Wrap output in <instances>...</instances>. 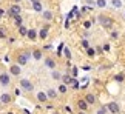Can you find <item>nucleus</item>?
<instances>
[{"mask_svg": "<svg viewBox=\"0 0 125 114\" xmlns=\"http://www.w3.org/2000/svg\"><path fill=\"white\" fill-rule=\"evenodd\" d=\"M104 51H110V45H108V43L104 45Z\"/></svg>", "mask_w": 125, "mask_h": 114, "instance_id": "f704fd0d", "label": "nucleus"}, {"mask_svg": "<svg viewBox=\"0 0 125 114\" xmlns=\"http://www.w3.org/2000/svg\"><path fill=\"white\" fill-rule=\"evenodd\" d=\"M36 97H37V100H39L40 103H46L48 102V96H46L45 91H39V93L36 94Z\"/></svg>", "mask_w": 125, "mask_h": 114, "instance_id": "6e6552de", "label": "nucleus"}, {"mask_svg": "<svg viewBox=\"0 0 125 114\" xmlns=\"http://www.w3.org/2000/svg\"><path fill=\"white\" fill-rule=\"evenodd\" d=\"M20 11H22L20 5H19V3H14L12 6L9 8V11H8V16H11V17H14V16H19V14H20Z\"/></svg>", "mask_w": 125, "mask_h": 114, "instance_id": "20e7f679", "label": "nucleus"}, {"mask_svg": "<svg viewBox=\"0 0 125 114\" xmlns=\"http://www.w3.org/2000/svg\"><path fill=\"white\" fill-rule=\"evenodd\" d=\"M0 108H2V103H0Z\"/></svg>", "mask_w": 125, "mask_h": 114, "instance_id": "a18cd8bd", "label": "nucleus"}, {"mask_svg": "<svg viewBox=\"0 0 125 114\" xmlns=\"http://www.w3.org/2000/svg\"><path fill=\"white\" fill-rule=\"evenodd\" d=\"M124 17H125V14H124Z\"/></svg>", "mask_w": 125, "mask_h": 114, "instance_id": "49530a36", "label": "nucleus"}, {"mask_svg": "<svg viewBox=\"0 0 125 114\" xmlns=\"http://www.w3.org/2000/svg\"><path fill=\"white\" fill-rule=\"evenodd\" d=\"M111 5H113V8L121 9L122 8V0H111Z\"/></svg>", "mask_w": 125, "mask_h": 114, "instance_id": "412c9836", "label": "nucleus"}, {"mask_svg": "<svg viewBox=\"0 0 125 114\" xmlns=\"http://www.w3.org/2000/svg\"><path fill=\"white\" fill-rule=\"evenodd\" d=\"M99 22H100V25H102L104 28H111V25H113V20L110 17H105V16H100Z\"/></svg>", "mask_w": 125, "mask_h": 114, "instance_id": "0eeeda50", "label": "nucleus"}, {"mask_svg": "<svg viewBox=\"0 0 125 114\" xmlns=\"http://www.w3.org/2000/svg\"><path fill=\"white\" fill-rule=\"evenodd\" d=\"M63 54H65V57L68 60H71V51L68 49V48H63Z\"/></svg>", "mask_w": 125, "mask_h": 114, "instance_id": "a878e982", "label": "nucleus"}, {"mask_svg": "<svg viewBox=\"0 0 125 114\" xmlns=\"http://www.w3.org/2000/svg\"><path fill=\"white\" fill-rule=\"evenodd\" d=\"M73 86H74V88H79V86H80V85H79V82H77L76 79H74V82H73Z\"/></svg>", "mask_w": 125, "mask_h": 114, "instance_id": "473e14b6", "label": "nucleus"}, {"mask_svg": "<svg viewBox=\"0 0 125 114\" xmlns=\"http://www.w3.org/2000/svg\"><path fill=\"white\" fill-rule=\"evenodd\" d=\"M31 57H34V60H40L42 57H43V53H42V49H32V53H31Z\"/></svg>", "mask_w": 125, "mask_h": 114, "instance_id": "9b49d317", "label": "nucleus"}, {"mask_svg": "<svg viewBox=\"0 0 125 114\" xmlns=\"http://www.w3.org/2000/svg\"><path fill=\"white\" fill-rule=\"evenodd\" d=\"M51 76H52V79H54V80H60V79H62V74L59 73V71H54V69H52Z\"/></svg>", "mask_w": 125, "mask_h": 114, "instance_id": "b1692460", "label": "nucleus"}, {"mask_svg": "<svg viewBox=\"0 0 125 114\" xmlns=\"http://www.w3.org/2000/svg\"><path fill=\"white\" fill-rule=\"evenodd\" d=\"M6 114H14V113H11V111H9V113H6Z\"/></svg>", "mask_w": 125, "mask_h": 114, "instance_id": "37998d69", "label": "nucleus"}, {"mask_svg": "<svg viewBox=\"0 0 125 114\" xmlns=\"http://www.w3.org/2000/svg\"><path fill=\"white\" fill-rule=\"evenodd\" d=\"M46 96H48V99L54 100V99H57V91H56L54 88H51V89H48V91H46Z\"/></svg>", "mask_w": 125, "mask_h": 114, "instance_id": "dca6fc26", "label": "nucleus"}, {"mask_svg": "<svg viewBox=\"0 0 125 114\" xmlns=\"http://www.w3.org/2000/svg\"><path fill=\"white\" fill-rule=\"evenodd\" d=\"M20 88H22V89H25V91H28V93H31L32 89H34V85H32L31 80H28V79H22V80H20Z\"/></svg>", "mask_w": 125, "mask_h": 114, "instance_id": "f03ea898", "label": "nucleus"}, {"mask_svg": "<svg viewBox=\"0 0 125 114\" xmlns=\"http://www.w3.org/2000/svg\"><path fill=\"white\" fill-rule=\"evenodd\" d=\"M37 37H40V39H43V40H45L46 37H48V26L42 28L40 31H37Z\"/></svg>", "mask_w": 125, "mask_h": 114, "instance_id": "ddd939ff", "label": "nucleus"}, {"mask_svg": "<svg viewBox=\"0 0 125 114\" xmlns=\"http://www.w3.org/2000/svg\"><path fill=\"white\" fill-rule=\"evenodd\" d=\"M22 2V0H14V3H20Z\"/></svg>", "mask_w": 125, "mask_h": 114, "instance_id": "a19ab883", "label": "nucleus"}, {"mask_svg": "<svg viewBox=\"0 0 125 114\" xmlns=\"http://www.w3.org/2000/svg\"><path fill=\"white\" fill-rule=\"evenodd\" d=\"M42 16H43V19H45V20H52V12L51 11H42Z\"/></svg>", "mask_w": 125, "mask_h": 114, "instance_id": "a211bd4d", "label": "nucleus"}, {"mask_svg": "<svg viewBox=\"0 0 125 114\" xmlns=\"http://www.w3.org/2000/svg\"><path fill=\"white\" fill-rule=\"evenodd\" d=\"M26 31H28V29H26V28L23 26V25H22V26H19V34H20V36L26 37Z\"/></svg>", "mask_w": 125, "mask_h": 114, "instance_id": "393cba45", "label": "nucleus"}, {"mask_svg": "<svg viewBox=\"0 0 125 114\" xmlns=\"http://www.w3.org/2000/svg\"><path fill=\"white\" fill-rule=\"evenodd\" d=\"M96 6L97 8H107V0H96Z\"/></svg>", "mask_w": 125, "mask_h": 114, "instance_id": "4be33fe9", "label": "nucleus"}, {"mask_svg": "<svg viewBox=\"0 0 125 114\" xmlns=\"http://www.w3.org/2000/svg\"><path fill=\"white\" fill-rule=\"evenodd\" d=\"M91 23H93V22H88V20H86V22H83V26H85V29H88V28L91 26Z\"/></svg>", "mask_w": 125, "mask_h": 114, "instance_id": "7c9ffc66", "label": "nucleus"}, {"mask_svg": "<svg viewBox=\"0 0 125 114\" xmlns=\"http://www.w3.org/2000/svg\"><path fill=\"white\" fill-rule=\"evenodd\" d=\"M71 73H73V76L76 77V76H77V73H79V71H77V68H71Z\"/></svg>", "mask_w": 125, "mask_h": 114, "instance_id": "2f4dec72", "label": "nucleus"}, {"mask_svg": "<svg viewBox=\"0 0 125 114\" xmlns=\"http://www.w3.org/2000/svg\"><path fill=\"white\" fill-rule=\"evenodd\" d=\"M77 108L80 111H86V110H88V103L85 102V99H80V100L77 102Z\"/></svg>", "mask_w": 125, "mask_h": 114, "instance_id": "f8f14e48", "label": "nucleus"}, {"mask_svg": "<svg viewBox=\"0 0 125 114\" xmlns=\"http://www.w3.org/2000/svg\"><path fill=\"white\" fill-rule=\"evenodd\" d=\"M111 37H113V39H117V37H119V34H117V31H113V34H111Z\"/></svg>", "mask_w": 125, "mask_h": 114, "instance_id": "72a5a7b5", "label": "nucleus"}, {"mask_svg": "<svg viewBox=\"0 0 125 114\" xmlns=\"http://www.w3.org/2000/svg\"><path fill=\"white\" fill-rule=\"evenodd\" d=\"M96 114H107V106H105V105H104V106H100Z\"/></svg>", "mask_w": 125, "mask_h": 114, "instance_id": "bb28decb", "label": "nucleus"}, {"mask_svg": "<svg viewBox=\"0 0 125 114\" xmlns=\"http://www.w3.org/2000/svg\"><path fill=\"white\" fill-rule=\"evenodd\" d=\"M82 46H83L85 49H88V48H90V43H88V40H82Z\"/></svg>", "mask_w": 125, "mask_h": 114, "instance_id": "c756f323", "label": "nucleus"}, {"mask_svg": "<svg viewBox=\"0 0 125 114\" xmlns=\"http://www.w3.org/2000/svg\"><path fill=\"white\" fill-rule=\"evenodd\" d=\"M6 37H8V31H6V28L0 26V39H6Z\"/></svg>", "mask_w": 125, "mask_h": 114, "instance_id": "5701e85b", "label": "nucleus"}, {"mask_svg": "<svg viewBox=\"0 0 125 114\" xmlns=\"http://www.w3.org/2000/svg\"><path fill=\"white\" fill-rule=\"evenodd\" d=\"M86 3H94V0H86Z\"/></svg>", "mask_w": 125, "mask_h": 114, "instance_id": "58836bf2", "label": "nucleus"}, {"mask_svg": "<svg viewBox=\"0 0 125 114\" xmlns=\"http://www.w3.org/2000/svg\"><path fill=\"white\" fill-rule=\"evenodd\" d=\"M79 114H86V113H85V111H80V113H79Z\"/></svg>", "mask_w": 125, "mask_h": 114, "instance_id": "79ce46f5", "label": "nucleus"}, {"mask_svg": "<svg viewBox=\"0 0 125 114\" xmlns=\"http://www.w3.org/2000/svg\"><path fill=\"white\" fill-rule=\"evenodd\" d=\"M66 85H63V83H60L59 86H57V93H60V94H66Z\"/></svg>", "mask_w": 125, "mask_h": 114, "instance_id": "aec40b11", "label": "nucleus"}, {"mask_svg": "<svg viewBox=\"0 0 125 114\" xmlns=\"http://www.w3.org/2000/svg\"><path fill=\"white\" fill-rule=\"evenodd\" d=\"M0 85L5 88L11 85V76H9V73H0Z\"/></svg>", "mask_w": 125, "mask_h": 114, "instance_id": "f257e3e1", "label": "nucleus"}, {"mask_svg": "<svg viewBox=\"0 0 125 114\" xmlns=\"http://www.w3.org/2000/svg\"><path fill=\"white\" fill-rule=\"evenodd\" d=\"M0 22H2V17H0Z\"/></svg>", "mask_w": 125, "mask_h": 114, "instance_id": "c03bdc74", "label": "nucleus"}, {"mask_svg": "<svg viewBox=\"0 0 125 114\" xmlns=\"http://www.w3.org/2000/svg\"><path fill=\"white\" fill-rule=\"evenodd\" d=\"M43 6H42V3L40 2H37V3H32V9H34L36 12H42L43 9H42Z\"/></svg>", "mask_w": 125, "mask_h": 114, "instance_id": "6ab92c4d", "label": "nucleus"}, {"mask_svg": "<svg viewBox=\"0 0 125 114\" xmlns=\"http://www.w3.org/2000/svg\"><path fill=\"white\" fill-rule=\"evenodd\" d=\"M105 106H107V110L110 113H113V114H119V113H121V108H119V105H117L116 102H110Z\"/></svg>", "mask_w": 125, "mask_h": 114, "instance_id": "7ed1b4c3", "label": "nucleus"}, {"mask_svg": "<svg viewBox=\"0 0 125 114\" xmlns=\"http://www.w3.org/2000/svg\"><path fill=\"white\" fill-rule=\"evenodd\" d=\"M114 79H116V82H124V79H125V77H124V74H117Z\"/></svg>", "mask_w": 125, "mask_h": 114, "instance_id": "c85d7f7f", "label": "nucleus"}, {"mask_svg": "<svg viewBox=\"0 0 125 114\" xmlns=\"http://www.w3.org/2000/svg\"><path fill=\"white\" fill-rule=\"evenodd\" d=\"M3 14H5V11H3V9H2V8H0V17H2V16H3Z\"/></svg>", "mask_w": 125, "mask_h": 114, "instance_id": "4c0bfd02", "label": "nucleus"}, {"mask_svg": "<svg viewBox=\"0 0 125 114\" xmlns=\"http://www.w3.org/2000/svg\"><path fill=\"white\" fill-rule=\"evenodd\" d=\"M73 16H74V12H68V16H66V19L70 20V19H73Z\"/></svg>", "mask_w": 125, "mask_h": 114, "instance_id": "c9c22d12", "label": "nucleus"}, {"mask_svg": "<svg viewBox=\"0 0 125 114\" xmlns=\"http://www.w3.org/2000/svg\"><path fill=\"white\" fill-rule=\"evenodd\" d=\"M86 54H88L90 57H93V56L96 54V51H94V48H88V49H86Z\"/></svg>", "mask_w": 125, "mask_h": 114, "instance_id": "cd10ccee", "label": "nucleus"}, {"mask_svg": "<svg viewBox=\"0 0 125 114\" xmlns=\"http://www.w3.org/2000/svg\"><path fill=\"white\" fill-rule=\"evenodd\" d=\"M26 37H28L30 40H36V39H37V31H36V29H28V31H26Z\"/></svg>", "mask_w": 125, "mask_h": 114, "instance_id": "2eb2a0df", "label": "nucleus"}, {"mask_svg": "<svg viewBox=\"0 0 125 114\" xmlns=\"http://www.w3.org/2000/svg\"><path fill=\"white\" fill-rule=\"evenodd\" d=\"M14 25H16L17 28L23 25V19H22V16H20V14H19V16H14Z\"/></svg>", "mask_w": 125, "mask_h": 114, "instance_id": "f3484780", "label": "nucleus"}, {"mask_svg": "<svg viewBox=\"0 0 125 114\" xmlns=\"http://www.w3.org/2000/svg\"><path fill=\"white\" fill-rule=\"evenodd\" d=\"M11 102H12V97H11V94H9V93L0 94V103H2V105H9Z\"/></svg>", "mask_w": 125, "mask_h": 114, "instance_id": "39448f33", "label": "nucleus"}, {"mask_svg": "<svg viewBox=\"0 0 125 114\" xmlns=\"http://www.w3.org/2000/svg\"><path fill=\"white\" fill-rule=\"evenodd\" d=\"M62 49H63V43H62V45L59 46V53H57V54H59V56H60V53H62Z\"/></svg>", "mask_w": 125, "mask_h": 114, "instance_id": "e433bc0d", "label": "nucleus"}, {"mask_svg": "<svg viewBox=\"0 0 125 114\" xmlns=\"http://www.w3.org/2000/svg\"><path fill=\"white\" fill-rule=\"evenodd\" d=\"M37 2H40V0H31V3H37Z\"/></svg>", "mask_w": 125, "mask_h": 114, "instance_id": "ea45409f", "label": "nucleus"}, {"mask_svg": "<svg viewBox=\"0 0 125 114\" xmlns=\"http://www.w3.org/2000/svg\"><path fill=\"white\" fill-rule=\"evenodd\" d=\"M20 73H22V66H19L17 63H14V65H11L9 66V76H20Z\"/></svg>", "mask_w": 125, "mask_h": 114, "instance_id": "423d86ee", "label": "nucleus"}, {"mask_svg": "<svg viewBox=\"0 0 125 114\" xmlns=\"http://www.w3.org/2000/svg\"><path fill=\"white\" fill-rule=\"evenodd\" d=\"M85 102L88 103V105H94V103H96V96H94V94H86V96H85Z\"/></svg>", "mask_w": 125, "mask_h": 114, "instance_id": "4468645a", "label": "nucleus"}, {"mask_svg": "<svg viewBox=\"0 0 125 114\" xmlns=\"http://www.w3.org/2000/svg\"><path fill=\"white\" fill-rule=\"evenodd\" d=\"M62 83L63 85H73L74 82V77H70V74H65V76H62Z\"/></svg>", "mask_w": 125, "mask_h": 114, "instance_id": "1a4fd4ad", "label": "nucleus"}, {"mask_svg": "<svg viewBox=\"0 0 125 114\" xmlns=\"http://www.w3.org/2000/svg\"><path fill=\"white\" fill-rule=\"evenodd\" d=\"M45 66L46 68H50V69H56V66H57V63L52 59H50V57H46L45 59Z\"/></svg>", "mask_w": 125, "mask_h": 114, "instance_id": "9d476101", "label": "nucleus"}]
</instances>
